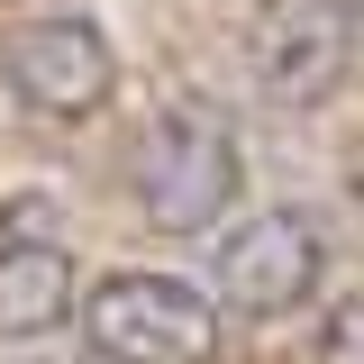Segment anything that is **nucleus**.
<instances>
[{
    "label": "nucleus",
    "mask_w": 364,
    "mask_h": 364,
    "mask_svg": "<svg viewBox=\"0 0 364 364\" xmlns=\"http://www.w3.org/2000/svg\"><path fill=\"white\" fill-rule=\"evenodd\" d=\"M318 273H328V255L301 210H255L219 237V301L246 318H291L318 291Z\"/></svg>",
    "instance_id": "nucleus-5"
},
{
    "label": "nucleus",
    "mask_w": 364,
    "mask_h": 364,
    "mask_svg": "<svg viewBox=\"0 0 364 364\" xmlns=\"http://www.w3.org/2000/svg\"><path fill=\"white\" fill-rule=\"evenodd\" d=\"M0 73H9V91H18L37 119H91V109L109 100V82H119V55H109V37H100V18L55 9V18L9 28Z\"/></svg>",
    "instance_id": "nucleus-4"
},
{
    "label": "nucleus",
    "mask_w": 364,
    "mask_h": 364,
    "mask_svg": "<svg viewBox=\"0 0 364 364\" xmlns=\"http://www.w3.org/2000/svg\"><path fill=\"white\" fill-rule=\"evenodd\" d=\"M82 337L109 364H210L219 355V301L173 273H109L82 301Z\"/></svg>",
    "instance_id": "nucleus-2"
},
{
    "label": "nucleus",
    "mask_w": 364,
    "mask_h": 364,
    "mask_svg": "<svg viewBox=\"0 0 364 364\" xmlns=\"http://www.w3.org/2000/svg\"><path fill=\"white\" fill-rule=\"evenodd\" d=\"M318 364H364V301H346V310L328 318V346H318Z\"/></svg>",
    "instance_id": "nucleus-7"
},
{
    "label": "nucleus",
    "mask_w": 364,
    "mask_h": 364,
    "mask_svg": "<svg viewBox=\"0 0 364 364\" xmlns=\"http://www.w3.org/2000/svg\"><path fill=\"white\" fill-rule=\"evenodd\" d=\"M237 200V136L210 100H164L136 136V210L164 237H200Z\"/></svg>",
    "instance_id": "nucleus-1"
},
{
    "label": "nucleus",
    "mask_w": 364,
    "mask_h": 364,
    "mask_svg": "<svg viewBox=\"0 0 364 364\" xmlns=\"http://www.w3.org/2000/svg\"><path fill=\"white\" fill-rule=\"evenodd\" d=\"M355 28H364L355 0H264L246 37V73L273 109H310L355 64Z\"/></svg>",
    "instance_id": "nucleus-3"
},
{
    "label": "nucleus",
    "mask_w": 364,
    "mask_h": 364,
    "mask_svg": "<svg viewBox=\"0 0 364 364\" xmlns=\"http://www.w3.org/2000/svg\"><path fill=\"white\" fill-rule=\"evenodd\" d=\"M346 191H355V200H364V128L346 136Z\"/></svg>",
    "instance_id": "nucleus-8"
},
{
    "label": "nucleus",
    "mask_w": 364,
    "mask_h": 364,
    "mask_svg": "<svg viewBox=\"0 0 364 364\" xmlns=\"http://www.w3.org/2000/svg\"><path fill=\"white\" fill-rule=\"evenodd\" d=\"M73 255L55 246V237H9L0 246V337L9 346H37L55 337L64 318H73Z\"/></svg>",
    "instance_id": "nucleus-6"
}]
</instances>
